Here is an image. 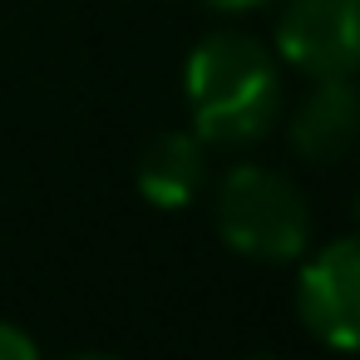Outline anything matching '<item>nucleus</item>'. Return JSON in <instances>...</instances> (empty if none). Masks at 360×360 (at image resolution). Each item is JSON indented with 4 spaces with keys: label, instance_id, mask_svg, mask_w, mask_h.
<instances>
[{
    "label": "nucleus",
    "instance_id": "1",
    "mask_svg": "<svg viewBox=\"0 0 360 360\" xmlns=\"http://www.w3.org/2000/svg\"><path fill=\"white\" fill-rule=\"evenodd\" d=\"M193 129L212 148H247L266 139L281 119L276 60L242 30H212L198 40L183 70Z\"/></svg>",
    "mask_w": 360,
    "mask_h": 360
},
{
    "label": "nucleus",
    "instance_id": "2",
    "mask_svg": "<svg viewBox=\"0 0 360 360\" xmlns=\"http://www.w3.org/2000/svg\"><path fill=\"white\" fill-rule=\"evenodd\" d=\"M217 237L252 262H296L311 247V207L301 188L271 168L237 163L212 193Z\"/></svg>",
    "mask_w": 360,
    "mask_h": 360
},
{
    "label": "nucleus",
    "instance_id": "3",
    "mask_svg": "<svg viewBox=\"0 0 360 360\" xmlns=\"http://www.w3.org/2000/svg\"><path fill=\"white\" fill-rule=\"evenodd\" d=\"M276 55L311 79L360 75V0H286Z\"/></svg>",
    "mask_w": 360,
    "mask_h": 360
},
{
    "label": "nucleus",
    "instance_id": "4",
    "mask_svg": "<svg viewBox=\"0 0 360 360\" xmlns=\"http://www.w3.org/2000/svg\"><path fill=\"white\" fill-rule=\"evenodd\" d=\"M296 316L330 350H360V237L326 242L296 276Z\"/></svg>",
    "mask_w": 360,
    "mask_h": 360
},
{
    "label": "nucleus",
    "instance_id": "5",
    "mask_svg": "<svg viewBox=\"0 0 360 360\" xmlns=\"http://www.w3.org/2000/svg\"><path fill=\"white\" fill-rule=\"evenodd\" d=\"M296 158L306 163H340L360 143V89L355 79H316V89L296 104L286 129Z\"/></svg>",
    "mask_w": 360,
    "mask_h": 360
},
{
    "label": "nucleus",
    "instance_id": "6",
    "mask_svg": "<svg viewBox=\"0 0 360 360\" xmlns=\"http://www.w3.org/2000/svg\"><path fill=\"white\" fill-rule=\"evenodd\" d=\"M202 183H207V143L198 134L168 129L139 158V193L163 212L188 207L202 193Z\"/></svg>",
    "mask_w": 360,
    "mask_h": 360
},
{
    "label": "nucleus",
    "instance_id": "7",
    "mask_svg": "<svg viewBox=\"0 0 360 360\" xmlns=\"http://www.w3.org/2000/svg\"><path fill=\"white\" fill-rule=\"evenodd\" d=\"M0 360H40V345H35L20 326L0 321Z\"/></svg>",
    "mask_w": 360,
    "mask_h": 360
},
{
    "label": "nucleus",
    "instance_id": "8",
    "mask_svg": "<svg viewBox=\"0 0 360 360\" xmlns=\"http://www.w3.org/2000/svg\"><path fill=\"white\" fill-rule=\"evenodd\" d=\"M212 11H227V15H242V11H257V6H271V0H207Z\"/></svg>",
    "mask_w": 360,
    "mask_h": 360
},
{
    "label": "nucleus",
    "instance_id": "9",
    "mask_svg": "<svg viewBox=\"0 0 360 360\" xmlns=\"http://www.w3.org/2000/svg\"><path fill=\"white\" fill-rule=\"evenodd\" d=\"M70 360H119V355H70Z\"/></svg>",
    "mask_w": 360,
    "mask_h": 360
},
{
    "label": "nucleus",
    "instance_id": "10",
    "mask_svg": "<svg viewBox=\"0 0 360 360\" xmlns=\"http://www.w3.org/2000/svg\"><path fill=\"white\" fill-rule=\"evenodd\" d=\"M257 360H266V355H257Z\"/></svg>",
    "mask_w": 360,
    "mask_h": 360
}]
</instances>
